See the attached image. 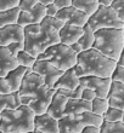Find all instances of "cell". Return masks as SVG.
Masks as SVG:
<instances>
[{
    "mask_svg": "<svg viewBox=\"0 0 124 133\" xmlns=\"http://www.w3.org/2000/svg\"><path fill=\"white\" fill-rule=\"evenodd\" d=\"M23 32L25 51L34 57L39 56L51 45L60 42L58 30L51 24L49 17H45L40 23L23 27Z\"/></svg>",
    "mask_w": 124,
    "mask_h": 133,
    "instance_id": "1",
    "label": "cell"
},
{
    "mask_svg": "<svg viewBox=\"0 0 124 133\" xmlns=\"http://www.w3.org/2000/svg\"><path fill=\"white\" fill-rule=\"evenodd\" d=\"M117 62L103 56L102 53L90 49L83 51L77 56V64L73 66L78 77L82 76H99L111 77Z\"/></svg>",
    "mask_w": 124,
    "mask_h": 133,
    "instance_id": "2",
    "label": "cell"
},
{
    "mask_svg": "<svg viewBox=\"0 0 124 133\" xmlns=\"http://www.w3.org/2000/svg\"><path fill=\"white\" fill-rule=\"evenodd\" d=\"M36 114L28 105L7 109L0 112V131L3 133H26L34 130Z\"/></svg>",
    "mask_w": 124,
    "mask_h": 133,
    "instance_id": "3",
    "label": "cell"
},
{
    "mask_svg": "<svg viewBox=\"0 0 124 133\" xmlns=\"http://www.w3.org/2000/svg\"><path fill=\"white\" fill-rule=\"evenodd\" d=\"M92 49L117 62L124 49L123 29L107 28L96 30Z\"/></svg>",
    "mask_w": 124,
    "mask_h": 133,
    "instance_id": "4",
    "label": "cell"
},
{
    "mask_svg": "<svg viewBox=\"0 0 124 133\" xmlns=\"http://www.w3.org/2000/svg\"><path fill=\"white\" fill-rule=\"evenodd\" d=\"M77 56L78 55L73 52L68 45L58 42L48 47L43 53L37 56V59L48 61L54 66H56L57 69L66 71L77 64Z\"/></svg>",
    "mask_w": 124,
    "mask_h": 133,
    "instance_id": "5",
    "label": "cell"
},
{
    "mask_svg": "<svg viewBox=\"0 0 124 133\" xmlns=\"http://www.w3.org/2000/svg\"><path fill=\"white\" fill-rule=\"evenodd\" d=\"M103 120L90 111L82 114L64 115L58 120V133H79L86 126L99 127L102 125Z\"/></svg>",
    "mask_w": 124,
    "mask_h": 133,
    "instance_id": "6",
    "label": "cell"
},
{
    "mask_svg": "<svg viewBox=\"0 0 124 133\" xmlns=\"http://www.w3.org/2000/svg\"><path fill=\"white\" fill-rule=\"evenodd\" d=\"M46 90H49V87L45 85L44 79L39 74L32 71V69H28L17 91L21 99V104L28 105L33 99L43 95Z\"/></svg>",
    "mask_w": 124,
    "mask_h": 133,
    "instance_id": "7",
    "label": "cell"
},
{
    "mask_svg": "<svg viewBox=\"0 0 124 133\" xmlns=\"http://www.w3.org/2000/svg\"><path fill=\"white\" fill-rule=\"evenodd\" d=\"M86 24L94 32L107 28H116V29L124 28V23L118 18L117 14L114 12L113 9L112 7H103V6L97 7V10L88 18Z\"/></svg>",
    "mask_w": 124,
    "mask_h": 133,
    "instance_id": "8",
    "label": "cell"
},
{
    "mask_svg": "<svg viewBox=\"0 0 124 133\" xmlns=\"http://www.w3.org/2000/svg\"><path fill=\"white\" fill-rule=\"evenodd\" d=\"M111 77H99V76H82L79 77V85L84 88H89L95 92L96 97L107 98L108 91L111 87Z\"/></svg>",
    "mask_w": 124,
    "mask_h": 133,
    "instance_id": "9",
    "label": "cell"
},
{
    "mask_svg": "<svg viewBox=\"0 0 124 133\" xmlns=\"http://www.w3.org/2000/svg\"><path fill=\"white\" fill-rule=\"evenodd\" d=\"M32 71L39 74L40 76L44 79V82L49 88H54V85L60 76L63 74V71L57 69L56 66H54L48 61H38L32 66Z\"/></svg>",
    "mask_w": 124,
    "mask_h": 133,
    "instance_id": "10",
    "label": "cell"
},
{
    "mask_svg": "<svg viewBox=\"0 0 124 133\" xmlns=\"http://www.w3.org/2000/svg\"><path fill=\"white\" fill-rule=\"evenodd\" d=\"M56 18L60 19L61 22H63L64 24H72L77 25V27H84L88 22L89 16L82 12V11L77 10L73 6H68L60 9L56 15Z\"/></svg>",
    "mask_w": 124,
    "mask_h": 133,
    "instance_id": "11",
    "label": "cell"
},
{
    "mask_svg": "<svg viewBox=\"0 0 124 133\" xmlns=\"http://www.w3.org/2000/svg\"><path fill=\"white\" fill-rule=\"evenodd\" d=\"M45 18V6L42 4H37L32 10L29 11H20L17 19V24L21 27H26L29 24L40 23Z\"/></svg>",
    "mask_w": 124,
    "mask_h": 133,
    "instance_id": "12",
    "label": "cell"
},
{
    "mask_svg": "<svg viewBox=\"0 0 124 133\" xmlns=\"http://www.w3.org/2000/svg\"><path fill=\"white\" fill-rule=\"evenodd\" d=\"M23 39H25L23 27L18 25L17 23L0 28V46L6 47L11 42L23 41Z\"/></svg>",
    "mask_w": 124,
    "mask_h": 133,
    "instance_id": "13",
    "label": "cell"
},
{
    "mask_svg": "<svg viewBox=\"0 0 124 133\" xmlns=\"http://www.w3.org/2000/svg\"><path fill=\"white\" fill-rule=\"evenodd\" d=\"M34 130L42 133H58V121L48 112L34 116Z\"/></svg>",
    "mask_w": 124,
    "mask_h": 133,
    "instance_id": "14",
    "label": "cell"
},
{
    "mask_svg": "<svg viewBox=\"0 0 124 133\" xmlns=\"http://www.w3.org/2000/svg\"><path fill=\"white\" fill-rule=\"evenodd\" d=\"M106 99L110 107L124 110V85L117 81H112Z\"/></svg>",
    "mask_w": 124,
    "mask_h": 133,
    "instance_id": "15",
    "label": "cell"
},
{
    "mask_svg": "<svg viewBox=\"0 0 124 133\" xmlns=\"http://www.w3.org/2000/svg\"><path fill=\"white\" fill-rule=\"evenodd\" d=\"M83 34V27H77L72 24H64L58 30V38L60 42L63 45H72L74 42H78Z\"/></svg>",
    "mask_w": 124,
    "mask_h": 133,
    "instance_id": "16",
    "label": "cell"
},
{
    "mask_svg": "<svg viewBox=\"0 0 124 133\" xmlns=\"http://www.w3.org/2000/svg\"><path fill=\"white\" fill-rule=\"evenodd\" d=\"M54 95H55V90H54V88L46 90L43 95H40L39 97H37L36 99H33V101L29 103L28 104L29 109H31L36 115H42V114L46 112L50 103H51V99H52Z\"/></svg>",
    "mask_w": 124,
    "mask_h": 133,
    "instance_id": "17",
    "label": "cell"
},
{
    "mask_svg": "<svg viewBox=\"0 0 124 133\" xmlns=\"http://www.w3.org/2000/svg\"><path fill=\"white\" fill-rule=\"evenodd\" d=\"M79 86V77L75 75L74 69H71L63 71V74L60 76V79L55 82L54 85V90H58V88H64V90H74Z\"/></svg>",
    "mask_w": 124,
    "mask_h": 133,
    "instance_id": "18",
    "label": "cell"
},
{
    "mask_svg": "<svg viewBox=\"0 0 124 133\" xmlns=\"http://www.w3.org/2000/svg\"><path fill=\"white\" fill-rule=\"evenodd\" d=\"M16 66H18L16 57L12 56L5 46H0V77H5Z\"/></svg>",
    "mask_w": 124,
    "mask_h": 133,
    "instance_id": "19",
    "label": "cell"
},
{
    "mask_svg": "<svg viewBox=\"0 0 124 133\" xmlns=\"http://www.w3.org/2000/svg\"><path fill=\"white\" fill-rule=\"evenodd\" d=\"M66 103H67V98L55 92V95H54L52 99H51V103H50L46 112H48L50 116H52L54 119H56L57 121H58V120H60L61 117H63V115H64Z\"/></svg>",
    "mask_w": 124,
    "mask_h": 133,
    "instance_id": "20",
    "label": "cell"
},
{
    "mask_svg": "<svg viewBox=\"0 0 124 133\" xmlns=\"http://www.w3.org/2000/svg\"><path fill=\"white\" fill-rule=\"evenodd\" d=\"M86 111L91 112V102H86L82 98H79V99H67L66 108H64V115L82 114V112H86Z\"/></svg>",
    "mask_w": 124,
    "mask_h": 133,
    "instance_id": "21",
    "label": "cell"
},
{
    "mask_svg": "<svg viewBox=\"0 0 124 133\" xmlns=\"http://www.w3.org/2000/svg\"><path fill=\"white\" fill-rule=\"evenodd\" d=\"M27 71H28V69L25 68V66H21V65L16 66L15 69L9 71V74L5 76V79H6L7 84L10 85L11 92L18 91V88H20V86H21V84H22V80H23V77H25Z\"/></svg>",
    "mask_w": 124,
    "mask_h": 133,
    "instance_id": "22",
    "label": "cell"
},
{
    "mask_svg": "<svg viewBox=\"0 0 124 133\" xmlns=\"http://www.w3.org/2000/svg\"><path fill=\"white\" fill-rule=\"evenodd\" d=\"M21 104L18 92H11L9 95H0V112L7 109H17Z\"/></svg>",
    "mask_w": 124,
    "mask_h": 133,
    "instance_id": "23",
    "label": "cell"
},
{
    "mask_svg": "<svg viewBox=\"0 0 124 133\" xmlns=\"http://www.w3.org/2000/svg\"><path fill=\"white\" fill-rule=\"evenodd\" d=\"M71 6L75 7L77 10L84 12L86 16H91L99 7L97 0H72Z\"/></svg>",
    "mask_w": 124,
    "mask_h": 133,
    "instance_id": "24",
    "label": "cell"
},
{
    "mask_svg": "<svg viewBox=\"0 0 124 133\" xmlns=\"http://www.w3.org/2000/svg\"><path fill=\"white\" fill-rule=\"evenodd\" d=\"M94 41H95V32L88 24H85L83 27V34L78 40V44L80 45L83 51H86V50L92 49Z\"/></svg>",
    "mask_w": 124,
    "mask_h": 133,
    "instance_id": "25",
    "label": "cell"
},
{
    "mask_svg": "<svg viewBox=\"0 0 124 133\" xmlns=\"http://www.w3.org/2000/svg\"><path fill=\"white\" fill-rule=\"evenodd\" d=\"M18 15H20V9L18 7L0 11V28L5 27V25L16 24L18 19Z\"/></svg>",
    "mask_w": 124,
    "mask_h": 133,
    "instance_id": "26",
    "label": "cell"
},
{
    "mask_svg": "<svg viewBox=\"0 0 124 133\" xmlns=\"http://www.w3.org/2000/svg\"><path fill=\"white\" fill-rule=\"evenodd\" d=\"M16 61H17V64L21 66H25L27 69H32V66L34 65V63L37 62V57L29 55L28 52H26L25 50H22L17 53L16 56Z\"/></svg>",
    "mask_w": 124,
    "mask_h": 133,
    "instance_id": "27",
    "label": "cell"
},
{
    "mask_svg": "<svg viewBox=\"0 0 124 133\" xmlns=\"http://www.w3.org/2000/svg\"><path fill=\"white\" fill-rule=\"evenodd\" d=\"M110 108V104L107 102L106 98H99L96 97L94 101L91 102V112L97 116H101L107 111V109Z\"/></svg>",
    "mask_w": 124,
    "mask_h": 133,
    "instance_id": "28",
    "label": "cell"
},
{
    "mask_svg": "<svg viewBox=\"0 0 124 133\" xmlns=\"http://www.w3.org/2000/svg\"><path fill=\"white\" fill-rule=\"evenodd\" d=\"M102 120L105 122H122V120H123V110L110 107L107 109V111L102 115Z\"/></svg>",
    "mask_w": 124,
    "mask_h": 133,
    "instance_id": "29",
    "label": "cell"
},
{
    "mask_svg": "<svg viewBox=\"0 0 124 133\" xmlns=\"http://www.w3.org/2000/svg\"><path fill=\"white\" fill-rule=\"evenodd\" d=\"M99 133H124V122H105L100 126Z\"/></svg>",
    "mask_w": 124,
    "mask_h": 133,
    "instance_id": "30",
    "label": "cell"
},
{
    "mask_svg": "<svg viewBox=\"0 0 124 133\" xmlns=\"http://www.w3.org/2000/svg\"><path fill=\"white\" fill-rule=\"evenodd\" d=\"M111 7L117 14L118 18L124 23V0H113Z\"/></svg>",
    "mask_w": 124,
    "mask_h": 133,
    "instance_id": "31",
    "label": "cell"
},
{
    "mask_svg": "<svg viewBox=\"0 0 124 133\" xmlns=\"http://www.w3.org/2000/svg\"><path fill=\"white\" fill-rule=\"evenodd\" d=\"M111 80L112 81H117L124 85V68L121 65H116L113 73L111 75Z\"/></svg>",
    "mask_w": 124,
    "mask_h": 133,
    "instance_id": "32",
    "label": "cell"
},
{
    "mask_svg": "<svg viewBox=\"0 0 124 133\" xmlns=\"http://www.w3.org/2000/svg\"><path fill=\"white\" fill-rule=\"evenodd\" d=\"M6 49L9 50V52L14 57L17 56V53L22 50H25V45H23V41H16V42H11L6 46Z\"/></svg>",
    "mask_w": 124,
    "mask_h": 133,
    "instance_id": "33",
    "label": "cell"
},
{
    "mask_svg": "<svg viewBox=\"0 0 124 133\" xmlns=\"http://www.w3.org/2000/svg\"><path fill=\"white\" fill-rule=\"evenodd\" d=\"M37 4H38L37 0H20L18 9H20V11H29L32 10Z\"/></svg>",
    "mask_w": 124,
    "mask_h": 133,
    "instance_id": "34",
    "label": "cell"
},
{
    "mask_svg": "<svg viewBox=\"0 0 124 133\" xmlns=\"http://www.w3.org/2000/svg\"><path fill=\"white\" fill-rule=\"evenodd\" d=\"M20 0H0V11L18 7Z\"/></svg>",
    "mask_w": 124,
    "mask_h": 133,
    "instance_id": "35",
    "label": "cell"
},
{
    "mask_svg": "<svg viewBox=\"0 0 124 133\" xmlns=\"http://www.w3.org/2000/svg\"><path fill=\"white\" fill-rule=\"evenodd\" d=\"M57 12H58V9L54 3L45 6V17H56Z\"/></svg>",
    "mask_w": 124,
    "mask_h": 133,
    "instance_id": "36",
    "label": "cell"
},
{
    "mask_svg": "<svg viewBox=\"0 0 124 133\" xmlns=\"http://www.w3.org/2000/svg\"><path fill=\"white\" fill-rule=\"evenodd\" d=\"M11 93L10 85L7 84L5 77H0V95H9Z\"/></svg>",
    "mask_w": 124,
    "mask_h": 133,
    "instance_id": "37",
    "label": "cell"
},
{
    "mask_svg": "<svg viewBox=\"0 0 124 133\" xmlns=\"http://www.w3.org/2000/svg\"><path fill=\"white\" fill-rule=\"evenodd\" d=\"M96 98V95L95 92L89 90V88H83V92H82V99L86 102H92L94 99Z\"/></svg>",
    "mask_w": 124,
    "mask_h": 133,
    "instance_id": "38",
    "label": "cell"
},
{
    "mask_svg": "<svg viewBox=\"0 0 124 133\" xmlns=\"http://www.w3.org/2000/svg\"><path fill=\"white\" fill-rule=\"evenodd\" d=\"M54 4L57 6V9H63V7H68L72 5V0H55Z\"/></svg>",
    "mask_w": 124,
    "mask_h": 133,
    "instance_id": "39",
    "label": "cell"
},
{
    "mask_svg": "<svg viewBox=\"0 0 124 133\" xmlns=\"http://www.w3.org/2000/svg\"><path fill=\"white\" fill-rule=\"evenodd\" d=\"M100 132V128L99 127H95V126H86L85 128H83L82 131L79 133H99Z\"/></svg>",
    "mask_w": 124,
    "mask_h": 133,
    "instance_id": "40",
    "label": "cell"
},
{
    "mask_svg": "<svg viewBox=\"0 0 124 133\" xmlns=\"http://www.w3.org/2000/svg\"><path fill=\"white\" fill-rule=\"evenodd\" d=\"M69 47H71L72 51H73L74 53H77V55H79L80 52H83L82 47H80V45H79L78 42H74V44H72V45H69Z\"/></svg>",
    "mask_w": 124,
    "mask_h": 133,
    "instance_id": "41",
    "label": "cell"
},
{
    "mask_svg": "<svg viewBox=\"0 0 124 133\" xmlns=\"http://www.w3.org/2000/svg\"><path fill=\"white\" fill-rule=\"evenodd\" d=\"M113 0H97L99 6H103V7H111Z\"/></svg>",
    "mask_w": 124,
    "mask_h": 133,
    "instance_id": "42",
    "label": "cell"
},
{
    "mask_svg": "<svg viewBox=\"0 0 124 133\" xmlns=\"http://www.w3.org/2000/svg\"><path fill=\"white\" fill-rule=\"evenodd\" d=\"M117 65H121L124 68V49H123L121 56H119V58H118V61H117Z\"/></svg>",
    "mask_w": 124,
    "mask_h": 133,
    "instance_id": "43",
    "label": "cell"
},
{
    "mask_svg": "<svg viewBox=\"0 0 124 133\" xmlns=\"http://www.w3.org/2000/svg\"><path fill=\"white\" fill-rule=\"evenodd\" d=\"M39 4H42V5H44V6H46V5H49V4H52L55 0H37Z\"/></svg>",
    "mask_w": 124,
    "mask_h": 133,
    "instance_id": "44",
    "label": "cell"
},
{
    "mask_svg": "<svg viewBox=\"0 0 124 133\" xmlns=\"http://www.w3.org/2000/svg\"><path fill=\"white\" fill-rule=\"evenodd\" d=\"M26 133H42V132H39V131H36V130H33V131H31V132H26Z\"/></svg>",
    "mask_w": 124,
    "mask_h": 133,
    "instance_id": "45",
    "label": "cell"
},
{
    "mask_svg": "<svg viewBox=\"0 0 124 133\" xmlns=\"http://www.w3.org/2000/svg\"><path fill=\"white\" fill-rule=\"evenodd\" d=\"M122 122H124V110H123V120H122Z\"/></svg>",
    "mask_w": 124,
    "mask_h": 133,
    "instance_id": "46",
    "label": "cell"
},
{
    "mask_svg": "<svg viewBox=\"0 0 124 133\" xmlns=\"http://www.w3.org/2000/svg\"><path fill=\"white\" fill-rule=\"evenodd\" d=\"M123 34H124V28H123Z\"/></svg>",
    "mask_w": 124,
    "mask_h": 133,
    "instance_id": "47",
    "label": "cell"
},
{
    "mask_svg": "<svg viewBox=\"0 0 124 133\" xmlns=\"http://www.w3.org/2000/svg\"><path fill=\"white\" fill-rule=\"evenodd\" d=\"M0 133H3V132H1V131H0Z\"/></svg>",
    "mask_w": 124,
    "mask_h": 133,
    "instance_id": "48",
    "label": "cell"
}]
</instances>
